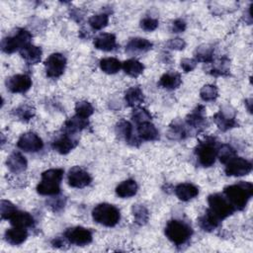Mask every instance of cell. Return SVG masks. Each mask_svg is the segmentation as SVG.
<instances>
[{
	"label": "cell",
	"mask_w": 253,
	"mask_h": 253,
	"mask_svg": "<svg viewBox=\"0 0 253 253\" xmlns=\"http://www.w3.org/2000/svg\"><path fill=\"white\" fill-rule=\"evenodd\" d=\"M253 194V186L249 182H239L224 188L223 195L235 210H242Z\"/></svg>",
	"instance_id": "6da1fadb"
},
{
	"label": "cell",
	"mask_w": 253,
	"mask_h": 253,
	"mask_svg": "<svg viewBox=\"0 0 253 253\" xmlns=\"http://www.w3.org/2000/svg\"><path fill=\"white\" fill-rule=\"evenodd\" d=\"M63 170L59 168L48 169L42 174V180L37 186V191L42 196H53L60 192V183Z\"/></svg>",
	"instance_id": "7a4b0ae2"
},
{
	"label": "cell",
	"mask_w": 253,
	"mask_h": 253,
	"mask_svg": "<svg viewBox=\"0 0 253 253\" xmlns=\"http://www.w3.org/2000/svg\"><path fill=\"white\" fill-rule=\"evenodd\" d=\"M93 219L105 226H115L121 218L120 211L113 205L103 203L97 205L92 211Z\"/></svg>",
	"instance_id": "3957f363"
},
{
	"label": "cell",
	"mask_w": 253,
	"mask_h": 253,
	"mask_svg": "<svg viewBox=\"0 0 253 253\" xmlns=\"http://www.w3.org/2000/svg\"><path fill=\"white\" fill-rule=\"evenodd\" d=\"M192 233L193 230L191 226L186 222L178 219H172L168 221L165 227L166 237L176 245H182L187 242Z\"/></svg>",
	"instance_id": "277c9868"
},
{
	"label": "cell",
	"mask_w": 253,
	"mask_h": 253,
	"mask_svg": "<svg viewBox=\"0 0 253 253\" xmlns=\"http://www.w3.org/2000/svg\"><path fill=\"white\" fill-rule=\"evenodd\" d=\"M208 203L210 206L208 211H210L219 221L232 214L235 211L227 199L220 194L210 195L208 198Z\"/></svg>",
	"instance_id": "5b68a950"
},
{
	"label": "cell",
	"mask_w": 253,
	"mask_h": 253,
	"mask_svg": "<svg viewBox=\"0 0 253 253\" xmlns=\"http://www.w3.org/2000/svg\"><path fill=\"white\" fill-rule=\"evenodd\" d=\"M32 35L25 29H18L13 35L4 38L1 42L2 50L6 53H12L18 49L24 48L30 44Z\"/></svg>",
	"instance_id": "8992f818"
},
{
	"label": "cell",
	"mask_w": 253,
	"mask_h": 253,
	"mask_svg": "<svg viewBox=\"0 0 253 253\" xmlns=\"http://www.w3.org/2000/svg\"><path fill=\"white\" fill-rule=\"evenodd\" d=\"M199 163L204 167L211 166L217 157V148L213 139L207 138L200 142L196 150Z\"/></svg>",
	"instance_id": "52a82bcc"
},
{
	"label": "cell",
	"mask_w": 253,
	"mask_h": 253,
	"mask_svg": "<svg viewBox=\"0 0 253 253\" xmlns=\"http://www.w3.org/2000/svg\"><path fill=\"white\" fill-rule=\"evenodd\" d=\"M66 58L61 53H52L44 61L45 73L50 78L59 77L65 69Z\"/></svg>",
	"instance_id": "ba28073f"
},
{
	"label": "cell",
	"mask_w": 253,
	"mask_h": 253,
	"mask_svg": "<svg viewBox=\"0 0 253 253\" xmlns=\"http://www.w3.org/2000/svg\"><path fill=\"white\" fill-rule=\"evenodd\" d=\"M66 240L74 245L84 246L92 241V232L82 226H75L67 228L64 232Z\"/></svg>",
	"instance_id": "9c48e42d"
},
{
	"label": "cell",
	"mask_w": 253,
	"mask_h": 253,
	"mask_svg": "<svg viewBox=\"0 0 253 253\" xmlns=\"http://www.w3.org/2000/svg\"><path fill=\"white\" fill-rule=\"evenodd\" d=\"M225 166V174L228 176H244L251 172L252 170V164L249 160L242 158V157H236L234 156L229 161H227Z\"/></svg>",
	"instance_id": "30bf717a"
},
{
	"label": "cell",
	"mask_w": 253,
	"mask_h": 253,
	"mask_svg": "<svg viewBox=\"0 0 253 253\" xmlns=\"http://www.w3.org/2000/svg\"><path fill=\"white\" fill-rule=\"evenodd\" d=\"M17 146L26 152H37L42 148L43 142L35 132H26L18 139Z\"/></svg>",
	"instance_id": "8fae6325"
},
{
	"label": "cell",
	"mask_w": 253,
	"mask_h": 253,
	"mask_svg": "<svg viewBox=\"0 0 253 253\" xmlns=\"http://www.w3.org/2000/svg\"><path fill=\"white\" fill-rule=\"evenodd\" d=\"M91 180L90 174L79 166L72 167L67 175L68 184L73 188H84L91 183Z\"/></svg>",
	"instance_id": "7c38bea8"
},
{
	"label": "cell",
	"mask_w": 253,
	"mask_h": 253,
	"mask_svg": "<svg viewBox=\"0 0 253 253\" xmlns=\"http://www.w3.org/2000/svg\"><path fill=\"white\" fill-rule=\"evenodd\" d=\"M6 86L12 93H24L32 86V79L26 74L13 75L7 79Z\"/></svg>",
	"instance_id": "4fadbf2b"
},
{
	"label": "cell",
	"mask_w": 253,
	"mask_h": 253,
	"mask_svg": "<svg viewBox=\"0 0 253 253\" xmlns=\"http://www.w3.org/2000/svg\"><path fill=\"white\" fill-rule=\"evenodd\" d=\"M77 141L73 139L69 134H61L52 142V148L60 154H67L75 146Z\"/></svg>",
	"instance_id": "5bb4252c"
},
{
	"label": "cell",
	"mask_w": 253,
	"mask_h": 253,
	"mask_svg": "<svg viewBox=\"0 0 253 253\" xmlns=\"http://www.w3.org/2000/svg\"><path fill=\"white\" fill-rule=\"evenodd\" d=\"M94 45L98 49H101L104 51H111L115 49V47L117 46L116 36L114 34H109V33L100 34L95 38Z\"/></svg>",
	"instance_id": "9a60e30c"
},
{
	"label": "cell",
	"mask_w": 253,
	"mask_h": 253,
	"mask_svg": "<svg viewBox=\"0 0 253 253\" xmlns=\"http://www.w3.org/2000/svg\"><path fill=\"white\" fill-rule=\"evenodd\" d=\"M27 160L26 158L17 151H14L10 154V156L7 159V166L13 173H21L26 170L27 168Z\"/></svg>",
	"instance_id": "2e32d148"
},
{
	"label": "cell",
	"mask_w": 253,
	"mask_h": 253,
	"mask_svg": "<svg viewBox=\"0 0 253 253\" xmlns=\"http://www.w3.org/2000/svg\"><path fill=\"white\" fill-rule=\"evenodd\" d=\"M175 194L181 201L187 202L198 196L199 190L191 183H182L176 186Z\"/></svg>",
	"instance_id": "e0dca14e"
},
{
	"label": "cell",
	"mask_w": 253,
	"mask_h": 253,
	"mask_svg": "<svg viewBox=\"0 0 253 253\" xmlns=\"http://www.w3.org/2000/svg\"><path fill=\"white\" fill-rule=\"evenodd\" d=\"M28 237V232L26 228L16 227L7 229L5 232V239L11 245H20L26 241Z\"/></svg>",
	"instance_id": "ac0fdd59"
},
{
	"label": "cell",
	"mask_w": 253,
	"mask_h": 253,
	"mask_svg": "<svg viewBox=\"0 0 253 253\" xmlns=\"http://www.w3.org/2000/svg\"><path fill=\"white\" fill-rule=\"evenodd\" d=\"M9 220L13 226L22 227V228H28L34 224V218L29 212L21 211L17 210L10 216Z\"/></svg>",
	"instance_id": "d6986e66"
},
{
	"label": "cell",
	"mask_w": 253,
	"mask_h": 253,
	"mask_svg": "<svg viewBox=\"0 0 253 253\" xmlns=\"http://www.w3.org/2000/svg\"><path fill=\"white\" fill-rule=\"evenodd\" d=\"M152 42H150L146 39L142 38H134L131 39L126 46V51L128 53H135V52H145L148 51L149 49L152 48Z\"/></svg>",
	"instance_id": "ffe728a7"
},
{
	"label": "cell",
	"mask_w": 253,
	"mask_h": 253,
	"mask_svg": "<svg viewBox=\"0 0 253 253\" xmlns=\"http://www.w3.org/2000/svg\"><path fill=\"white\" fill-rule=\"evenodd\" d=\"M20 53L24 60L29 63V64H36L38 63L42 55V51L41 47L33 45V44H28L24 48L20 50Z\"/></svg>",
	"instance_id": "44dd1931"
},
{
	"label": "cell",
	"mask_w": 253,
	"mask_h": 253,
	"mask_svg": "<svg viewBox=\"0 0 253 253\" xmlns=\"http://www.w3.org/2000/svg\"><path fill=\"white\" fill-rule=\"evenodd\" d=\"M213 120H214L216 126H218V128H220L221 130H227L236 126L234 116H233V114H231V112L226 114L220 110L218 113H216L214 115Z\"/></svg>",
	"instance_id": "7402d4cb"
},
{
	"label": "cell",
	"mask_w": 253,
	"mask_h": 253,
	"mask_svg": "<svg viewBox=\"0 0 253 253\" xmlns=\"http://www.w3.org/2000/svg\"><path fill=\"white\" fill-rule=\"evenodd\" d=\"M182 80H181V76L179 73L174 72V71H170V72H166L164 73L159 80V85L162 88L168 89V90H173L176 89L180 86Z\"/></svg>",
	"instance_id": "603a6c76"
},
{
	"label": "cell",
	"mask_w": 253,
	"mask_h": 253,
	"mask_svg": "<svg viewBox=\"0 0 253 253\" xmlns=\"http://www.w3.org/2000/svg\"><path fill=\"white\" fill-rule=\"evenodd\" d=\"M136 192H137V184L132 179H127L122 182L116 188V193L121 198H130L134 196Z\"/></svg>",
	"instance_id": "cb8c5ba5"
},
{
	"label": "cell",
	"mask_w": 253,
	"mask_h": 253,
	"mask_svg": "<svg viewBox=\"0 0 253 253\" xmlns=\"http://www.w3.org/2000/svg\"><path fill=\"white\" fill-rule=\"evenodd\" d=\"M137 132L143 140H155L158 137V130L150 122H144L138 125Z\"/></svg>",
	"instance_id": "d4e9b609"
},
{
	"label": "cell",
	"mask_w": 253,
	"mask_h": 253,
	"mask_svg": "<svg viewBox=\"0 0 253 253\" xmlns=\"http://www.w3.org/2000/svg\"><path fill=\"white\" fill-rule=\"evenodd\" d=\"M125 99L128 106L135 108L138 107L144 101L143 93L139 87H131L127 89L125 95Z\"/></svg>",
	"instance_id": "484cf974"
},
{
	"label": "cell",
	"mask_w": 253,
	"mask_h": 253,
	"mask_svg": "<svg viewBox=\"0 0 253 253\" xmlns=\"http://www.w3.org/2000/svg\"><path fill=\"white\" fill-rule=\"evenodd\" d=\"M123 69L124 71L131 76V77H137L139 76L142 72H143V69H144V66L141 62H139L138 60L136 59H128V60H126L124 63H123Z\"/></svg>",
	"instance_id": "4316f807"
},
{
	"label": "cell",
	"mask_w": 253,
	"mask_h": 253,
	"mask_svg": "<svg viewBox=\"0 0 253 253\" xmlns=\"http://www.w3.org/2000/svg\"><path fill=\"white\" fill-rule=\"evenodd\" d=\"M117 132L128 143L134 144L133 141H136V138L132 135V126L127 121L119 122L117 125Z\"/></svg>",
	"instance_id": "83f0119b"
},
{
	"label": "cell",
	"mask_w": 253,
	"mask_h": 253,
	"mask_svg": "<svg viewBox=\"0 0 253 253\" xmlns=\"http://www.w3.org/2000/svg\"><path fill=\"white\" fill-rule=\"evenodd\" d=\"M100 67L105 73L115 74L121 69L122 63L115 57H107L100 60Z\"/></svg>",
	"instance_id": "f1b7e54d"
},
{
	"label": "cell",
	"mask_w": 253,
	"mask_h": 253,
	"mask_svg": "<svg viewBox=\"0 0 253 253\" xmlns=\"http://www.w3.org/2000/svg\"><path fill=\"white\" fill-rule=\"evenodd\" d=\"M199 224L203 230L211 231L218 226L219 220L215 218L210 211H207V212L199 218Z\"/></svg>",
	"instance_id": "f546056e"
},
{
	"label": "cell",
	"mask_w": 253,
	"mask_h": 253,
	"mask_svg": "<svg viewBox=\"0 0 253 253\" xmlns=\"http://www.w3.org/2000/svg\"><path fill=\"white\" fill-rule=\"evenodd\" d=\"M87 125H88V122L86 121V119H82L78 116H74L70 118L68 121H66L64 127L68 132H76L85 128Z\"/></svg>",
	"instance_id": "4dcf8cb0"
},
{
	"label": "cell",
	"mask_w": 253,
	"mask_h": 253,
	"mask_svg": "<svg viewBox=\"0 0 253 253\" xmlns=\"http://www.w3.org/2000/svg\"><path fill=\"white\" fill-rule=\"evenodd\" d=\"M204 108L202 106L198 107L197 110H195L188 118H187V124L188 126H191L192 127H200L204 126L205 124V118H204Z\"/></svg>",
	"instance_id": "1f68e13d"
},
{
	"label": "cell",
	"mask_w": 253,
	"mask_h": 253,
	"mask_svg": "<svg viewBox=\"0 0 253 253\" xmlns=\"http://www.w3.org/2000/svg\"><path fill=\"white\" fill-rule=\"evenodd\" d=\"M132 214L134 216V220L137 224L139 225H143L147 222L148 217H149V213L147 209L142 206V205H133L132 209Z\"/></svg>",
	"instance_id": "d6a6232c"
},
{
	"label": "cell",
	"mask_w": 253,
	"mask_h": 253,
	"mask_svg": "<svg viewBox=\"0 0 253 253\" xmlns=\"http://www.w3.org/2000/svg\"><path fill=\"white\" fill-rule=\"evenodd\" d=\"M213 55V48L210 45H201L197 48L195 56L196 61L202 62H211L212 60Z\"/></svg>",
	"instance_id": "836d02e7"
},
{
	"label": "cell",
	"mask_w": 253,
	"mask_h": 253,
	"mask_svg": "<svg viewBox=\"0 0 253 253\" xmlns=\"http://www.w3.org/2000/svg\"><path fill=\"white\" fill-rule=\"evenodd\" d=\"M109 17L107 14H97L89 18V25L93 30H102L108 25Z\"/></svg>",
	"instance_id": "e575fe53"
},
{
	"label": "cell",
	"mask_w": 253,
	"mask_h": 253,
	"mask_svg": "<svg viewBox=\"0 0 253 253\" xmlns=\"http://www.w3.org/2000/svg\"><path fill=\"white\" fill-rule=\"evenodd\" d=\"M75 112H76V116L82 119H87L93 114L94 109L89 102L80 101V102H77L75 105Z\"/></svg>",
	"instance_id": "d590c367"
},
{
	"label": "cell",
	"mask_w": 253,
	"mask_h": 253,
	"mask_svg": "<svg viewBox=\"0 0 253 253\" xmlns=\"http://www.w3.org/2000/svg\"><path fill=\"white\" fill-rule=\"evenodd\" d=\"M200 96L204 101H213L218 96L217 88L214 85H205L200 91Z\"/></svg>",
	"instance_id": "8d00e7d4"
},
{
	"label": "cell",
	"mask_w": 253,
	"mask_h": 253,
	"mask_svg": "<svg viewBox=\"0 0 253 253\" xmlns=\"http://www.w3.org/2000/svg\"><path fill=\"white\" fill-rule=\"evenodd\" d=\"M217 156L222 163H226L231 158L235 156V150L228 144H222L219 149H217Z\"/></svg>",
	"instance_id": "74e56055"
},
{
	"label": "cell",
	"mask_w": 253,
	"mask_h": 253,
	"mask_svg": "<svg viewBox=\"0 0 253 253\" xmlns=\"http://www.w3.org/2000/svg\"><path fill=\"white\" fill-rule=\"evenodd\" d=\"M132 120L137 124H141L144 122H149L151 120V115L148 113L147 110L143 109V108H138L136 107L133 111H132Z\"/></svg>",
	"instance_id": "f35d334b"
},
{
	"label": "cell",
	"mask_w": 253,
	"mask_h": 253,
	"mask_svg": "<svg viewBox=\"0 0 253 253\" xmlns=\"http://www.w3.org/2000/svg\"><path fill=\"white\" fill-rule=\"evenodd\" d=\"M17 209L15 206L6 200L1 201V206H0V211H1V216L3 219H9L10 216L15 212Z\"/></svg>",
	"instance_id": "ab89813d"
},
{
	"label": "cell",
	"mask_w": 253,
	"mask_h": 253,
	"mask_svg": "<svg viewBox=\"0 0 253 253\" xmlns=\"http://www.w3.org/2000/svg\"><path fill=\"white\" fill-rule=\"evenodd\" d=\"M16 115L23 121H29L35 115V110L28 105H24L16 110Z\"/></svg>",
	"instance_id": "60d3db41"
},
{
	"label": "cell",
	"mask_w": 253,
	"mask_h": 253,
	"mask_svg": "<svg viewBox=\"0 0 253 253\" xmlns=\"http://www.w3.org/2000/svg\"><path fill=\"white\" fill-rule=\"evenodd\" d=\"M140 27L146 32H152L158 27V21L151 17H145L141 20Z\"/></svg>",
	"instance_id": "b9f144b4"
},
{
	"label": "cell",
	"mask_w": 253,
	"mask_h": 253,
	"mask_svg": "<svg viewBox=\"0 0 253 253\" xmlns=\"http://www.w3.org/2000/svg\"><path fill=\"white\" fill-rule=\"evenodd\" d=\"M167 46L171 49H176V50H181L184 49L186 46V42L184 40L180 39V38H176V39H172L167 42Z\"/></svg>",
	"instance_id": "7bdbcfd3"
},
{
	"label": "cell",
	"mask_w": 253,
	"mask_h": 253,
	"mask_svg": "<svg viewBox=\"0 0 253 253\" xmlns=\"http://www.w3.org/2000/svg\"><path fill=\"white\" fill-rule=\"evenodd\" d=\"M197 65L196 59L193 58H184L181 60V67L184 69L185 72L192 71Z\"/></svg>",
	"instance_id": "ee69618b"
},
{
	"label": "cell",
	"mask_w": 253,
	"mask_h": 253,
	"mask_svg": "<svg viewBox=\"0 0 253 253\" xmlns=\"http://www.w3.org/2000/svg\"><path fill=\"white\" fill-rule=\"evenodd\" d=\"M186 29V23L185 21L178 19L173 22L172 24V31L173 33H181Z\"/></svg>",
	"instance_id": "f6af8a7d"
},
{
	"label": "cell",
	"mask_w": 253,
	"mask_h": 253,
	"mask_svg": "<svg viewBox=\"0 0 253 253\" xmlns=\"http://www.w3.org/2000/svg\"><path fill=\"white\" fill-rule=\"evenodd\" d=\"M245 104H248V111L251 113V99H249V100H247L246 101V103Z\"/></svg>",
	"instance_id": "bcb514c9"
}]
</instances>
